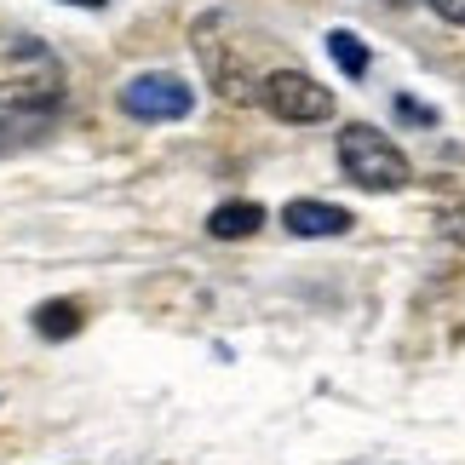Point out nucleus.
I'll return each instance as SVG.
<instances>
[{"mask_svg": "<svg viewBox=\"0 0 465 465\" xmlns=\"http://www.w3.org/2000/svg\"><path fill=\"white\" fill-rule=\"evenodd\" d=\"M69 93V69L46 41L6 35L0 41V110H58Z\"/></svg>", "mask_w": 465, "mask_h": 465, "instance_id": "1", "label": "nucleus"}, {"mask_svg": "<svg viewBox=\"0 0 465 465\" xmlns=\"http://www.w3.org/2000/svg\"><path fill=\"white\" fill-rule=\"evenodd\" d=\"M339 167H345V178L356 190H373V195H391V190H408V178H414V167H408V155L391 144V138L380 127H368V121H351V127H339Z\"/></svg>", "mask_w": 465, "mask_h": 465, "instance_id": "2", "label": "nucleus"}, {"mask_svg": "<svg viewBox=\"0 0 465 465\" xmlns=\"http://www.w3.org/2000/svg\"><path fill=\"white\" fill-rule=\"evenodd\" d=\"M190 41H195V58H202L207 86L224 104H253L259 98V81L247 75V58L224 41V17H202V24L190 29Z\"/></svg>", "mask_w": 465, "mask_h": 465, "instance_id": "3", "label": "nucleus"}, {"mask_svg": "<svg viewBox=\"0 0 465 465\" xmlns=\"http://www.w3.org/2000/svg\"><path fill=\"white\" fill-rule=\"evenodd\" d=\"M259 104L288 127H311V121L333 115V93L322 81H311L305 69H276V75L259 81Z\"/></svg>", "mask_w": 465, "mask_h": 465, "instance_id": "4", "label": "nucleus"}, {"mask_svg": "<svg viewBox=\"0 0 465 465\" xmlns=\"http://www.w3.org/2000/svg\"><path fill=\"white\" fill-rule=\"evenodd\" d=\"M121 110H127L133 121H184L195 110V93L178 75L155 69V75H133L127 86H121Z\"/></svg>", "mask_w": 465, "mask_h": 465, "instance_id": "5", "label": "nucleus"}, {"mask_svg": "<svg viewBox=\"0 0 465 465\" xmlns=\"http://www.w3.org/2000/svg\"><path fill=\"white\" fill-rule=\"evenodd\" d=\"M282 224H288L293 236H305V242H328V236H345L356 219L345 207H333V202H288L282 207Z\"/></svg>", "mask_w": 465, "mask_h": 465, "instance_id": "6", "label": "nucleus"}, {"mask_svg": "<svg viewBox=\"0 0 465 465\" xmlns=\"http://www.w3.org/2000/svg\"><path fill=\"white\" fill-rule=\"evenodd\" d=\"M259 224H264L259 202H219L207 213V236H219V242H242V236H253Z\"/></svg>", "mask_w": 465, "mask_h": 465, "instance_id": "7", "label": "nucleus"}, {"mask_svg": "<svg viewBox=\"0 0 465 465\" xmlns=\"http://www.w3.org/2000/svg\"><path fill=\"white\" fill-rule=\"evenodd\" d=\"M81 305L75 299H46L41 311H35V333L41 339H69V333H81Z\"/></svg>", "mask_w": 465, "mask_h": 465, "instance_id": "8", "label": "nucleus"}, {"mask_svg": "<svg viewBox=\"0 0 465 465\" xmlns=\"http://www.w3.org/2000/svg\"><path fill=\"white\" fill-rule=\"evenodd\" d=\"M46 110H6V121H0V150H12V144H35V138L46 133Z\"/></svg>", "mask_w": 465, "mask_h": 465, "instance_id": "9", "label": "nucleus"}, {"mask_svg": "<svg viewBox=\"0 0 465 465\" xmlns=\"http://www.w3.org/2000/svg\"><path fill=\"white\" fill-rule=\"evenodd\" d=\"M328 52H333V64L345 69L351 81L368 75V46H362V35H356V29H333V35H328Z\"/></svg>", "mask_w": 465, "mask_h": 465, "instance_id": "10", "label": "nucleus"}, {"mask_svg": "<svg viewBox=\"0 0 465 465\" xmlns=\"http://www.w3.org/2000/svg\"><path fill=\"white\" fill-rule=\"evenodd\" d=\"M437 230H442L454 247H465V202H442V207H437Z\"/></svg>", "mask_w": 465, "mask_h": 465, "instance_id": "11", "label": "nucleus"}, {"mask_svg": "<svg viewBox=\"0 0 465 465\" xmlns=\"http://www.w3.org/2000/svg\"><path fill=\"white\" fill-rule=\"evenodd\" d=\"M431 12L442 17V24H454V29H465V0H431Z\"/></svg>", "mask_w": 465, "mask_h": 465, "instance_id": "12", "label": "nucleus"}, {"mask_svg": "<svg viewBox=\"0 0 465 465\" xmlns=\"http://www.w3.org/2000/svg\"><path fill=\"white\" fill-rule=\"evenodd\" d=\"M75 6H98V0H75Z\"/></svg>", "mask_w": 465, "mask_h": 465, "instance_id": "13", "label": "nucleus"}, {"mask_svg": "<svg viewBox=\"0 0 465 465\" xmlns=\"http://www.w3.org/2000/svg\"><path fill=\"white\" fill-rule=\"evenodd\" d=\"M397 6H408V0H397Z\"/></svg>", "mask_w": 465, "mask_h": 465, "instance_id": "14", "label": "nucleus"}]
</instances>
